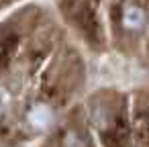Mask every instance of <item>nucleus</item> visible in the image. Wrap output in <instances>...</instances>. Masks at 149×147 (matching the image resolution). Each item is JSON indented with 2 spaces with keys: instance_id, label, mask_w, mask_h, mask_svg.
Masks as SVG:
<instances>
[{
  "instance_id": "obj_3",
  "label": "nucleus",
  "mask_w": 149,
  "mask_h": 147,
  "mask_svg": "<svg viewBox=\"0 0 149 147\" xmlns=\"http://www.w3.org/2000/svg\"><path fill=\"white\" fill-rule=\"evenodd\" d=\"M63 147H86V141H84V137H82L80 133L70 131V133H65V137H63Z\"/></svg>"
},
{
  "instance_id": "obj_1",
  "label": "nucleus",
  "mask_w": 149,
  "mask_h": 147,
  "mask_svg": "<svg viewBox=\"0 0 149 147\" xmlns=\"http://www.w3.org/2000/svg\"><path fill=\"white\" fill-rule=\"evenodd\" d=\"M123 25L129 31H139L145 25V13L137 4H127L123 10Z\"/></svg>"
},
{
  "instance_id": "obj_2",
  "label": "nucleus",
  "mask_w": 149,
  "mask_h": 147,
  "mask_svg": "<svg viewBox=\"0 0 149 147\" xmlns=\"http://www.w3.org/2000/svg\"><path fill=\"white\" fill-rule=\"evenodd\" d=\"M51 121H53V112H51V108L45 106V104H37V106H33V108L29 110V123H31L33 127H37V129L49 127Z\"/></svg>"
}]
</instances>
